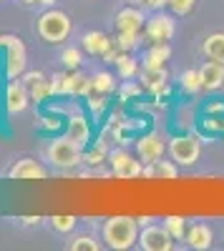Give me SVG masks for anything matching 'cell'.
<instances>
[{"instance_id": "cell-4", "label": "cell", "mask_w": 224, "mask_h": 251, "mask_svg": "<svg viewBox=\"0 0 224 251\" xmlns=\"http://www.w3.org/2000/svg\"><path fill=\"white\" fill-rule=\"evenodd\" d=\"M0 46H5V75L8 78H20L28 68L23 40L15 38V35H0Z\"/></svg>"}, {"instance_id": "cell-38", "label": "cell", "mask_w": 224, "mask_h": 251, "mask_svg": "<svg viewBox=\"0 0 224 251\" xmlns=\"http://www.w3.org/2000/svg\"><path fill=\"white\" fill-rule=\"evenodd\" d=\"M53 3H56V0H40V5H46V8H48V5H53Z\"/></svg>"}, {"instance_id": "cell-14", "label": "cell", "mask_w": 224, "mask_h": 251, "mask_svg": "<svg viewBox=\"0 0 224 251\" xmlns=\"http://www.w3.org/2000/svg\"><path fill=\"white\" fill-rule=\"evenodd\" d=\"M184 241H187V246H189V249H196V251L209 249V246H212V241H214L212 226H209V224H194L192 228H187Z\"/></svg>"}, {"instance_id": "cell-15", "label": "cell", "mask_w": 224, "mask_h": 251, "mask_svg": "<svg viewBox=\"0 0 224 251\" xmlns=\"http://www.w3.org/2000/svg\"><path fill=\"white\" fill-rule=\"evenodd\" d=\"M28 88L26 86H20V83H10L8 91H5V108L8 113H23L28 108Z\"/></svg>"}, {"instance_id": "cell-10", "label": "cell", "mask_w": 224, "mask_h": 251, "mask_svg": "<svg viewBox=\"0 0 224 251\" xmlns=\"http://www.w3.org/2000/svg\"><path fill=\"white\" fill-rule=\"evenodd\" d=\"M164 151H167V146H164V138H161L159 133H149V136L136 141V153L144 163H156L161 156H164Z\"/></svg>"}, {"instance_id": "cell-33", "label": "cell", "mask_w": 224, "mask_h": 251, "mask_svg": "<svg viewBox=\"0 0 224 251\" xmlns=\"http://www.w3.org/2000/svg\"><path fill=\"white\" fill-rule=\"evenodd\" d=\"M139 93H141V86H136V83H126L124 91H121V96H124V98H129V96H139Z\"/></svg>"}, {"instance_id": "cell-35", "label": "cell", "mask_w": 224, "mask_h": 251, "mask_svg": "<svg viewBox=\"0 0 224 251\" xmlns=\"http://www.w3.org/2000/svg\"><path fill=\"white\" fill-rule=\"evenodd\" d=\"M164 5H167V0H149V3H146L149 10H161Z\"/></svg>"}, {"instance_id": "cell-1", "label": "cell", "mask_w": 224, "mask_h": 251, "mask_svg": "<svg viewBox=\"0 0 224 251\" xmlns=\"http://www.w3.org/2000/svg\"><path fill=\"white\" fill-rule=\"evenodd\" d=\"M101 236H104L106 246L109 249H116V251H126L136 244L139 239V221L131 219V216H113L104 224L101 228Z\"/></svg>"}, {"instance_id": "cell-11", "label": "cell", "mask_w": 224, "mask_h": 251, "mask_svg": "<svg viewBox=\"0 0 224 251\" xmlns=\"http://www.w3.org/2000/svg\"><path fill=\"white\" fill-rule=\"evenodd\" d=\"M113 23H116L118 33H141V28L146 25V18H144V13H141L136 5H131V8L118 10Z\"/></svg>"}, {"instance_id": "cell-23", "label": "cell", "mask_w": 224, "mask_h": 251, "mask_svg": "<svg viewBox=\"0 0 224 251\" xmlns=\"http://www.w3.org/2000/svg\"><path fill=\"white\" fill-rule=\"evenodd\" d=\"M113 66L118 68V75H121V78H134V75H136V71H139V63H136L126 50H121V55L116 58Z\"/></svg>"}, {"instance_id": "cell-27", "label": "cell", "mask_w": 224, "mask_h": 251, "mask_svg": "<svg viewBox=\"0 0 224 251\" xmlns=\"http://www.w3.org/2000/svg\"><path fill=\"white\" fill-rule=\"evenodd\" d=\"M76 216H71V214H66V216H51V226H53V231H58V234H68V231H73L76 228Z\"/></svg>"}, {"instance_id": "cell-19", "label": "cell", "mask_w": 224, "mask_h": 251, "mask_svg": "<svg viewBox=\"0 0 224 251\" xmlns=\"http://www.w3.org/2000/svg\"><path fill=\"white\" fill-rule=\"evenodd\" d=\"M201 53H204L209 60L224 63V33H212V35H207L204 43H201Z\"/></svg>"}, {"instance_id": "cell-20", "label": "cell", "mask_w": 224, "mask_h": 251, "mask_svg": "<svg viewBox=\"0 0 224 251\" xmlns=\"http://www.w3.org/2000/svg\"><path fill=\"white\" fill-rule=\"evenodd\" d=\"M169 58H171L169 43H154V48L144 55V68H164Z\"/></svg>"}, {"instance_id": "cell-16", "label": "cell", "mask_w": 224, "mask_h": 251, "mask_svg": "<svg viewBox=\"0 0 224 251\" xmlns=\"http://www.w3.org/2000/svg\"><path fill=\"white\" fill-rule=\"evenodd\" d=\"M84 50L86 53H91V55H104L111 46H113V40L106 35V33H98V30H91V33H86L84 35Z\"/></svg>"}, {"instance_id": "cell-36", "label": "cell", "mask_w": 224, "mask_h": 251, "mask_svg": "<svg viewBox=\"0 0 224 251\" xmlns=\"http://www.w3.org/2000/svg\"><path fill=\"white\" fill-rule=\"evenodd\" d=\"M20 221H23L26 226H33V224H38V221H40V216H23Z\"/></svg>"}, {"instance_id": "cell-2", "label": "cell", "mask_w": 224, "mask_h": 251, "mask_svg": "<svg viewBox=\"0 0 224 251\" xmlns=\"http://www.w3.org/2000/svg\"><path fill=\"white\" fill-rule=\"evenodd\" d=\"M35 30L46 43H63L71 35V18L63 10H46L38 18Z\"/></svg>"}, {"instance_id": "cell-7", "label": "cell", "mask_w": 224, "mask_h": 251, "mask_svg": "<svg viewBox=\"0 0 224 251\" xmlns=\"http://www.w3.org/2000/svg\"><path fill=\"white\" fill-rule=\"evenodd\" d=\"M139 244L144 251H171L174 249V236L164 226L146 224V228L139 234Z\"/></svg>"}, {"instance_id": "cell-29", "label": "cell", "mask_w": 224, "mask_h": 251, "mask_svg": "<svg viewBox=\"0 0 224 251\" xmlns=\"http://www.w3.org/2000/svg\"><path fill=\"white\" fill-rule=\"evenodd\" d=\"M71 251H98L101 244L93 239V236H76L71 244H68Z\"/></svg>"}, {"instance_id": "cell-24", "label": "cell", "mask_w": 224, "mask_h": 251, "mask_svg": "<svg viewBox=\"0 0 224 251\" xmlns=\"http://www.w3.org/2000/svg\"><path fill=\"white\" fill-rule=\"evenodd\" d=\"M179 83H181V88H184L187 93H199V88H201V75H199V71L192 68V71L181 73Z\"/></svg>"}, {"instance_id": "cell-31", "label": "cell", "mask_w": 224, "mask_h": 251, "mask_svg": "<svg viewBox=\"0 0 224 251\" xmlns=\"http://www.w3.org/2000/svg\"><path fill=\"white\" fill-rule=\"evenodd\" d=\"M113 43L121 48V50H134L139 46V33H118V38L113 40Z\"/></svg>"}, {"instance_id": "cell-30", "label": "cell", "mask_w": 224, "mask_h": 251, "mask_svg": "<svg viewBox=\"0 0 224 251\" xmlns=\"http://www.w3.org/2000/svg\"><path fill=\"white\" fill-rule=\"evenodd\" d=\"M194 5H196V0H167V8L174 15H187L194 10Z\"/></svg>"}, {"instance_id": "cell-39", "label": "cell", "mask_w": 224, "mask_h": 251, "mask_svg": "<svg viewBox=\"0 0 224 251\" xmlns=\"http://www.w3.org/2000/svg\"><path fill=\"white\" fill-rule=\"evenodd\" d=\"M23 3H26V5H35V3L40 5V0H23Z\"/></svg>"}, {"instance_id": "cell-34", "label": "cell", "mask_w": 224, "mask_h": 251, "mask_svg": "<svg viewBox=\"0 0 224 251\" xmlns=\"http://www.w3.org/2000/svg\"><path fill=\"white\" fill-rule=\"evenodd\" d=\"M38 78H43V73H38V71H30V73H23V86H30L33 80Z\"/></svg>"}, {"instance_id": "cell-32", "label": "cell", "mask_w": 224, "mask_h": 251, "mask_svg": "<svg viewBox=\"0 0 224 251\" xmlns=\"http://www.w3.org/2000/svg\"><path fill=\"white\" fill-rule=\"evenodd\" d=\"M60 60H63V66H66L68 71H76L78 63H81L78 48H63V53H60Z\"/></svg>"}, {"instance_id": "cell-18", "label": "cell", "mask_w": 224, "mask_h": 251, "mask_svg": "<svg viewBox=\"0 0 224 251\" xmlns=\"http://www.w3.org/2000/svg\"><path fill=\"white\" fill-rule=\"evenodd\" d=\"M141 83H144L146 91L159 96V91H167V71L164 68H141Z\"/></svg>"}, {"instance_id": "cell-12", "label": "cell", "mask_w": 224, "mask_h": 251, "mask_svg": "<svg viewBox=\"0 0 224 251\" xmlns=\"http://www.w3.org/2000/svg\"><path fill=\"white\" fill-rule=\"evenodd\" d=\"M8 176L15 181H38V178H46V169L33 158H20L10 166Z\"/></svg>"}, {"instance_id": "cell-25", "label": "cell", "mask_w": 224, "mask_h": 251, "mask_svg": "<svg viewBox=\"0 0 224 251\" xmlns=\"http://www.w3.org/2000/svg\"><path fill=\"white\" fill-rule=\"evenodd\" d=\"M154 166V176H159V178H176L179 176V166L174 163V161H156V163H151Z\"/></svg>"}, {"instance_id": "cell-5", "label": "cell", "mask_w": 224, "mask_h": 251, "mask_svg": "<svg viewBox=\"0 0 224 251\" xmlns=\"http://www.w3.org/2000/svg\"><path fill=\"white\" fill-rule=\"evenodd\" d=\"M169 156L176 166H194L201 156V143L194 136H174L169 141Z\"/></svg>"}, {"instance_id": "cell-9", "label": "cell", "mask_w": 224, "mask_h": 251, "mask_svg": "<svg viewBox=\"0 0 224 251\" xmlns=\"http://www.w3.org/2000/svg\"><path fill=\"white\" fill-rule=\"evenodd\" d=\"M109 163H111V171L118 178H139V176H144V166H141V161H136L126 151H111L109 153Z\"/></svg>"}, {"instance_id": "cell-17", "label": "cell", "mask_w": 224, "mask_h": 251, "mask_svg": "<svg viewBox=\"0 0 224 251\" xmlns=\"http://www.w3.org/2000/svg\"><path fill=\"white\" fill-rule=\"evenodd\" d=\"M88 136H91V128H88V121L84 116H71L68 121V131H66V138H71L73 143H78L81 149L88 143Z\"/></svg>"}, {"instance_id": "cell-8", "label": "cell", "mask_w": 224, "mask_h": 251, "mask_svg": "<svg viewBox=\"0 0 224 251\" xmlns=\"http://www.w3.org/2000/svg\"><path fill=\"white\" fill-rule=\"evenodd\" d=\"M144 28H146V38L151 40V43H169V40L174 38V30H176L174 18L167 15V13H159V10L146 20Z\"/></svg>"}, {"instance_id": "cell-21", "label": "cell", "mask_w": 224, "mask_h": 251, "mask_svg": "<svg viewBox=\"0 0 224 251\" xmlns=\"http://www.w3.org/2000/svg\"><path fill=\"white\" fill-rule=\"evenodd\" d=\"M26 88H28L30 100H46V98L56 96V93H53V83H51V80H46V78H38V80H33L30 86H26Z\"/></svg>"}, {"instance_id": "cell-26", "label": "cell", "mask_w": 224, "mask_h": 251, "mask_svg": "<svg viewBox=\"0 0 224 251\" xmlns=\"http://www.w3.org/2000/svg\"><path fill=\"white\" fill-rule=\"evenodd\" d=\"M91 88L98 91V93H111L113 91V75L106 73V71H101L91 78Z\"/></svg>"}, {"instance_id": "cell-13", "label": "cell", "mask_w": 224, "mask_h": 251, "mask_svg": "<svg viewBox=\"0 0 224 251\" xmlns=\"http://www.w3.org/2000/svg\"><path fill=\"white\" fill-rule=\"evenodd\" d=\"M199 75H201V88L204 91H217L219 86H224V63L207 60L204 66L199 68Z\"/></svg>"}, {"instance_id": "cell-28", "label": "cell", "mask_w": 224, "mask_h": 251, "mask_svg": "<svg viewBox=\"0 0 224 251\" xmlns=\"http://www.w3.org/2000/svg\"><path fill=\"white\" fill-rule=\"evenodd\" d=\"M84 161L91 163V166H101L104 161H109V149H106V143H96L93 149L84 156Z\"/></svg>"}, {"instance_id": "cell-6", "label": "cell", "mask_w": 224, "mask_h": 251, "mask_svg": "<svg viewBox=\"0 0 224 251\" xmlns=\"http://www.w3.org/2000/svg\"><path fill=\"white\" fill-rule=\"evenodd\" d=\"M51 83H53V93H63V96H86L88 91H91V78H86V75H78V73H73V71H68V73H56L53 78H51Z\"/></svg>"}, {"instance_id": "cell-3", "label": "cell", "mask_w": 224, "mask_h": 251, "mask_svg": "<svg viewBox=\"0 0 224 251\" xmlns=\"http://www.w3.org/2000/svg\"><path fill=\"white\" fill-rule=\"evenodd\" d=\"M46 156H48V161L56 166V169H63V171L76 169L78 163H84V153H81V146L73 143V141L66 138V136H63V138H58V141H53V143L48 146Z\"/></svg>"}, {"instance_id": "cell-37", "label": "cell", "mask_w": 224, "mask_h": 251, "mask_svg": "<svg viewBox=\"0 0 224 251\" xmlns=\"http://www.w3.org/2000/svg\"><path fill=\"white\" fill-rule=\"evenodd\" d=\"M129 3H131V5H144V8H146L149 0H129Z\"/></svg>"}, {"instance_id": "cell-22", "label": "cell", "mask_w": 224, "mask_h": 251, "mask_svg": "<svg viewBox=\"0 0 224 251\" xmlns=\"http://www.w3.org/2000/svg\"><path fill=\"white\" fill-rule=\"evenodd\" d=\"M164 228L174 236V241H184V236H187V219L184 216H167L164 219Z\"/></svg>"}]
</instances>
